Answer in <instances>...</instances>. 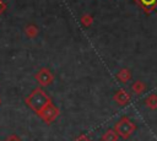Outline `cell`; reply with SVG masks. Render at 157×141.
I'll list each match as a JSON object with an SVG mask.
<instances>
[{
  "mask_svg": "<svg viewBox=\"0 0 157 141\" xmlns=\"http://www.w3.org/2000/svg\"><path fill=\"white\" fill-rule=\"evenodd\" d=\"M25 103L27 104V107L33 110L37 115L48 105L52 103V98L40 88V87H36L26 98H25Z\"/></svg>",
  "mask_w": 157,
  "mask_h": 141,
  "instance_id": "6da1fadb",
  "label": "cell"
},
{
  "mask_svg": "<svg viewBox=\"0 0 157 141\" xmlns=\"http://www.w3.org/2000/svg\"><path fill=\"white\" fill-rule=\"evenodd\" d=\"M135 129H136V125L125 115L121 116L119 119V121H117L114 125V130L117 131L119 137H121L124 140L129 139L131 136V134L135 131Z\"/></svg>",
  "mask_w": 157,
  "mask_h": 141,
  "instance_id": "7a4b0ae2",
  "label": "cell"
},
{
  "mask_svg": "<svg viewBox=\"0 0 157 141\" xmlns=\"http://www.w3.org/2000/svg\"><path fill=\"white\" fill-rule=\"evenodd\" d=\"M59 114H60L59 108L52 102L50 104H48V105L38 114V116H39L45 124H52L53 121H55V119L59 116Z\"/></svg>",
  "mask_w": 157,
  "mask_h": 141,
  "instance_id": "3957f363",
  "label": "cell"
},
{
  "mask_svg": "<svg viewBox=\"0 0 157 141\" xmlns=\"http://www.w3.org/2000/svg\"><path fill=\"white\" fill-rule=\"evenodd\" d=\"M34 77H36V80H37V82H38L40 86H43V87L52 85L53 81H54V75H53V72H52L48 67H42V69H39V70L36 72Z\"/></svg>",
  "mask_w": 157,
  "mask_h": 141,
  "instance_id": "277c9868",
  "label": "cell"
},
{
  "mask_svg": "<svg viewBox=\"0 0 157 141\" xmlns=\"http://www.w3.org/2000/svg\"><path fill=\"white\" fill-rule=\"evenodd\" d=\"M114 101L115 103H118L119 105H126L130 102V94L129 92H126L124 88H119L115 93H114Z\"/></svg>",
  "mask_w": 157,
  "mask_h": 141,
  "instance_id": "5b68a950",
  "label": "cell"
},
{
  "mask_svg": "<svg viewBox=\"0 0 157 141\" xmlns=\"http://www.w3.org/2000/svg\"><path fill=\"white\" fill-rule=\"evenodd\" d=\"M136 4L141 6L145 13H151L157 7V0H136Z\"/></svg>",
  "mask_w": 157,
  "mask_h": 141,
  "instance_id": "8992f818",
  "label": "cell"
},
{
  "mask_svg": "<svg viewBox=\"0 0 157 141\" xmlns=\"http://www.w3.org/2000/svg\"><path fill=\"white\" fill-rule=\"evenodd\" d=\"M117 78H118L120 82L126 83V82H129V81L132 78L131 71H130L128 67H123V69H120V70L117 72Z\"/></svg>",
  "mask_w": 157,
  "mask_h": 141,
  "instance_id": "52a82bcc",
  "label": "cell"
},
{
  "mask_svg": "<svg viewBox=\"0 0 157 141\" xmlns=\"http://www.w3.org/2000/svg\"><path fill=\"white\" fill-rule=\"evenodd\" d=\"M118 139H119V135L117 134V131L114 129H108L101 136L102 141H118Z\"/></svg>",
  "mask_w": 157,
  "mask_h": 141,
  "instance_id": "ba28073f",
  "label": "cell"
},
{
  "mask_svg": "<svg viewBox=\"0 0 157 141\" xmlns=\"http://www.w3.org/2000/svg\"><path fill=\"white\" fill-rule=\"evenodd\" d=\"M38 33H39V28L36 25H33V23H29V25H27L25 27V34L28 38H31V39L32 38H36L38 36Z\"/></svg>",
  "mask_w": 157,
  "mask_h": 141,
  "instance_id": "9c48e42d",
  "label": "cell"
},
{
  "mask_svg": "<svg viewBox=\"0 0 157 141\" xmlns=\"http://www.w3.org/2000/svg\"><path fill=\"white\" fill-rule=\"evenodd\" d=\"M146 87H147L146 83L144 81H141V80H137L131 85V90H132V92L135 94H142L146 91Z\"/></svg>",
  "mask_w": 157,
  "mask_h": 141,
  "instance_id": "30bf717a",
  "label": "cell"
},
{
  "mask_svg": "<svg viewBox=\"0 0 157 141\" xmlns=\"http://www.w3.org/2000/svg\"><path fill=\"white\" fill-rule=\"evenodd\" d=\"M145 105H146L148 109H151V110L157 109V94H156V93L148 94V96L146 97V99H145Z\"/></svg>",
  "mask_w": 157,
  "mask_h": 141,
  "instance_id": "8fae6325",
  "label": "cell"
},
{
  "mask_svg": "<svg viewBox=\"0 0 157 141\" xmlns=\"http://www.w3.org/2000/svg\"><path fill=\"white\" fill-rule=\"evenodd\" d=\"M80 22H81V25L83 27L88 28V27H91L93 25V16L92 15H88V13H85V15H82L80 17Z\"/></svg>",
  "mask_w": 157,
  "mask_h": 141,
  "instance_id": "7c38bea8",
  "label": "cell"
},
{
  "mask_svg": "<svg viewBox=\"0 0 157 141\" xmlns=\"http://www.w3.org/2000/svg\"><path fill=\"white\" fill-rule=\"evenodd\" d=\"M4 141H21V139L17 136V135H15V134H12V135H9Z\"/></svg>",
  "mask_w": 157,
  "mask_h": 141,
  "instance_id": "4fadbf2b",
  "label": "cell"
},
{
  "mask_svg": "<svg viewBox=\"0 0 157 141\" xmlns=\"http://www.w3.org/2000/svg\"><path fill=\"white\" fill-rule=\"evenodd\" d=\"M74 141H92V140H91L87 135H83V134H82V135H78Z\"/></svg>",
  "mask_w": 157,
  "mask_h": 141,
  "instance_id": "5bb4252c",
  "label": "cell"
},
{
  "mask_svg": "<svg viewBox=\"0 0 157 141\" xmlns=\"http://www.w3.org/2000/svg\"><path fill=\"white\" fill-rule=\"evenodd\" d=\"M5 10H6V4L2 0H0V16L5 12Z\"/></svg>",
  "mask_w": 157,
  "mask_h": 141,
  "instance_id": "9a60e30c",
  "label": "cell"
},
{
  "mask_svg": "<svg viewBox=\"0 0 157 141\" xmlns=\"http://www.w3.org/2000/svg\"><path fill=\"white\" fill-rule=\"evenodd\" d=\"M0 104H1V99H0Z\"/></svg>",
  "mask_w": 157,
  "mask_h": 141,
  "instance_id": "2e32d148",
  "label": "cell"
},
{
  "mask_svg": "<svg viewBox=\"0 0 157 141\" xmlns=\"http://www.w3.org/2000/svg\"><path fill=\"white\" fill-rule=\"evenodd\" d=\"M134 1H135V2H136V0H134Z\"/></svg>",
  "mask_w": 157,
  "mask_h": 141,
  "instance_id": "e0dca14e",
  "label": "cell"
}]
</instances>
